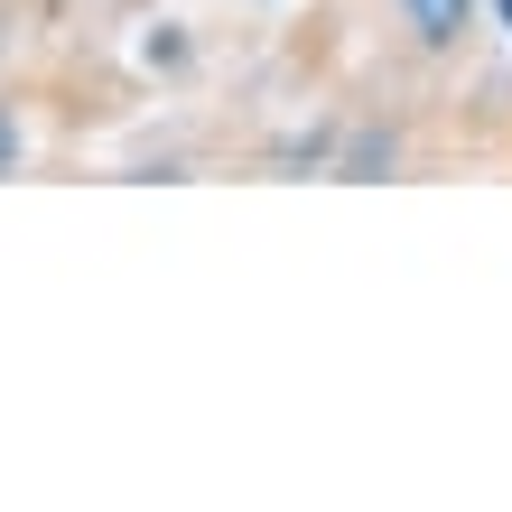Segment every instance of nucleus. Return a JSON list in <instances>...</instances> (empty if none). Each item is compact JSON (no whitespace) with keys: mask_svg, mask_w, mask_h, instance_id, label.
I'll return each instance as SVG.
<instances>
[{"mask_svg":"<svg viewBox=\"0 0 512 512\" xmlns=\"http://www.w3.org/2000/svg\"><path fill=\"white\" fill-rule=\"evenodd\" d=\"M391 19H401V47H410V56L447 66V56L485 28V0H391Z\"/></svg>","mask_w":512,"mask_h":512,"instance_id":"obj_1","label":"nucleus"},{"mask_svg":"<svg viewBox=\"0 0 512 512\" xmlns=\"http://www.w3.org/2000/svg\"><path fill=\"white\" fill-rule=\"evenodd\" d=\"M19 159H28V131H19V103L0 94V177H19Z\"/></svg>","mask_w":512,"mask_h":512,"instance_id":"obj_3","label":"nucleus"},{"mask_svg":"<svg viewBox=\"0 0 512 512\" xmlns=\"http://www.w3.org/2000/svg\"><path fill=\"white\" fill-rule=\"evenodd\" d=\"M494 28H512V0H494Z\"/></svg>","mask_w":512,"mask_h":512,"instance_id":"obj_4","label":"nucleus"},{"mask_svg":"<svg viewBox=\"0 0 512 512\" xmlns=\"http://www.w3.org/2000/svg\"><path fill=\"white\" fill-rule=\"evenodd\" d=\"M391 168H401V140L382 131V140H354V159H345L336 177H391Z\"/></svg>","mask_w":512,"mask_h":512,"instance_id":"obj_2","label":"nucleus"}]
</instances>
